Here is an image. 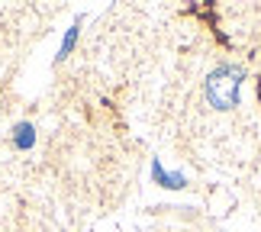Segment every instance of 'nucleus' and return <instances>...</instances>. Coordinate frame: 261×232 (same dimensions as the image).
Masks as SVG:
<instances>
[{
    "label": "nucleus",
    "mask_w": 261,
    "mask_h": 232,
    "mask_svg": "<svg viewBox=\"0 0 261 232\" xmlns=\"http://www.w3.org/2000/svg\"><path fill=\"white\" fill-rule=\"evenodd\" d=\"M239 90H242V71L232 65H223L206 78V100L216 110H229L239 104Z\"/></svg>",
    "instance_id": "f257e3e1"
}]
</instances>
